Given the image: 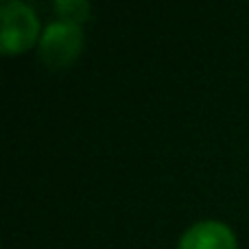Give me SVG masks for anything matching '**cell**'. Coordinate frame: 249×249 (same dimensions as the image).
<instances>
[{
	"instance_id": "6da1fadb",
	"label": "cell",
	"mask_w": 249,
	"mask_h": 249,
	"mask_svg": "<svg viewBox=\"0 0 249 249\" xmlns=\"http://www.w3.org/2000/svg\"><path fill=\"white\" fill-rule=\"evenodd\" d=\"M0 46L4 53H22L33 46L39 35V20L35 11L22 0H7L0 7Z\"/></svg>"
},
{
	"instance_id": "277c9868",
	"label": "cell",
	"mask_w": 249,
	"mask_h": 249,
	"mask_svg": "<svg viewBox=\"0 0 249 249\" xmlns=\"http://www.w3.org/2000/svg\"><path fill=\"white\" fill-rule=\"evenodd\" d=\"M55 9L61 16V20L74 22V24H81L83 20H88L92 11V7L88 2H83V0H57Z\"/></svg>"
},
{
	"instance_id": "3957f363",
	"label": "cell",
	"mask_w": 249,
	"mask_h": 249,
	"mask_svg": "<svg viewBox=\"0 0 249 249\" xmlns=\"http://www.w3.org/2000/svg\"><path fill=\"white\" fill-rule=\"evenodd\" d=\"M177 249H236V236L230 225L208 219L190 225L181 234Z\"/></svg>"
},
{
	"instance_id": "7a4b0ae2",
	"label": "cell",
	"mask_w": 249,
	"mask_h": 249,
	"mask_svg": "<svg viewBox=\"0 0 249 249\" xmlns=\"http://www.w3.org/2000/svg\"><path fill=\"white\" fill-rule=\"evenodd\" d=\"M83 46L81 26L74 22L57 20L44 29L39 37V57L44 64L53 70H59L70 66L79 57Z\"/></svg>"
}]
</instances>
